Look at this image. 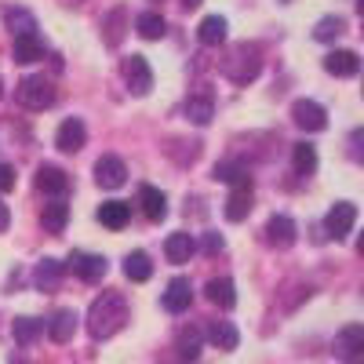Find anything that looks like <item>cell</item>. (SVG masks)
I'll return each mask as SVG.
<instances>
[{
    "instance_id": "6da1fadb",
    "label": "cell",
    "mask_w": 364,
    "mask_h": 364,
    "mask_svg": "<svg viewBox=\"0 0 364 364\" xmlns=\"http://www.w3.org/2000/svg\"><path fill=\"white\" fill-rule=\"evenodd\" d=\"M128 324V299L120 291H102L87 310V331L91 339H109Z\"/></svg>"
},
{
    "instance_id": "7a4b0ae2",
    "label": "cell",
    "mask_w": 364,
    "mask_h": 364,
    "mask_svg": "<svg viewBox=\"0 0 364 364\" xmlns=\"http://www.w3.org/2000/svg\"><path fill=\"white\" fill-rule=\"evenodd\" d=\"M262 70V55L255 44H233L230 55L223 58V77L233 84H252Z\"/></svg>"
},
{
    "instance_id": "3957f363",
    "label": "cell",
    "mask_w": 364,
    "mask_h": 364,
    "mask_svg": "<svg viewBox=\"0 0 364 364\" xmlns=\"http://www.w3.org/2000/svg\"><path fill=\"white\" fill-rule=\"evenodd\" d=\"M15 99H18L26 109H48V106H55L58 91H55V84L44 80V77H22V80L15 84Z\"/></svg>"
},
{
    "instance_id": "277c9868",
    "label": "cell",
    "mask_w": 364,
    "mask_h": 364,
    "mask_svg": "<svg viewBox=\"0 0 364 364\" xmlns=\"http://www.w3.org/2000/svg\"><path fill=\"white\" fill-rule=\"evenodd\" d=\"M63 266L73 269L77 277L87 281V284H99V281L106 277V269H109L106 255H95V252H70V259H66Z\"/></svg>"
},
{
    "instance_id": "5b68a950",
    "label": "cell",
    "mask_w": 364,
    "mask_h": 364,
    "mask_svg": "<svg viewBox=\"0 0 364 364\" xmlns=\"http://www.w3.org/2000/svg\"><path fill=\"white\" fill-rule=\"evenodd\" d=\"M353 223H357V204H350V200L331 204V211L324 215V230L331 240H346L353 233Z\"/></svg>"
},
{
    "instance_id": "8992f818",
    "label": "cell",
    "mask_w": 364,
    "mask_h": 364,
    "mask_svg": "<svg viewBox=\"0 0 364 364\" xmlns=\"http://www.w3.org/2000/svg\"><path fill=\"white\" fill-rule=\"evenodd\" d=\"M124 80H128V91L132 95H149V87H154V70H149V63H146V55H128L124 58Z\"/></svg>"
},
{
    "instance_id": "52a82bcc",
    "label": "cell",
    "mask_w": 364,
    "mask_h": 364,
    "mask_svg": "<svg viewBox=\"0 0 364 364\" xmlns=\"http://www.w3.org/2000/svg\"><path fill=\"white\" fill-rule=\"evenodd\" d=\"M291 120L302 132H324L328 128V109L314 99H295L291 102Z\"/></svg>"
},
{
    "instance_id": "ba28073f",
    "label": "cell",
    "mask_w": 364,
    "mask_h": 364,
    "mask_svg": "<svg viewBox=\"0 0 364 364\" xmlns=\"http://www.w3.org/2000/svg\"><path fill=\"white\" fill-rule=\"evenodd\" d=\"M360 350H364V328L360 324H346L336 336V343H331V353H336L339 360H346V364H357Z\"/></svg>"
},
{
    "instance_id": "9c48e42d",
    "label": "cell",
    "mask_w": 364,
    "mask_h": 364,
    "mask_svg": "<svg viewBox=\"0 0 364 364\" xmlns=\"http://www.w3.org/2000/svg\"><path fill=\"white\" fill-rule=\"evenodd\" d=\"M37 190L55 197V200H63L70 193V175L63 168H55V164H41L37 168Z\"/></svg>"
},
{
    "instance_id": "30bf717a",
    "label": "cell",
    "mask_w": 364,
    "mask_h": 364,
    "mask_svg": "<svg viewBox=\"0 0 364 364\" xmlns=\"http://www.w3.org/2000/svg\"><path fill=\"white\" fill-rule=\"evenodd\" d=\"M161 302H164L168 314H186L193 306V284H190V277H171Z\"/></svg>"
},
{
    "instance_id": "8fae6325",
    "label": "cell",
    "mask_w": 364,
    "mask_h": 364,
    "mask_svg": "<svg viewBox=\"0 0 364 364\" xmlns=\"http://www.w3.org/2000/svg\"><path fill=\"white\" fill-rule=\"evenodd\" d=\"M84 142H87V128H84L80 117H70V120H63V124H58L55 146L63 149V154H77V149H84Z\"/></svg>"
},
{
    "instance_id": "7c38bea8",
    "label": "cell",
    "mask_w": 364,
    "mask_h": 364,
    "mask_svg": "<svg viewBox=\"0 0 364 364\" xmlns=\"http://www.w3.org/2000/svg\"><path fill=\"white\" fill-rule=\"evenodd\" d=\"M95 182L102 190H120L128 182V168H124V161L120 157H99V164H95Z\"/></svg>"
},
{
    "instance_id": "4fadbf2b",
    "label": "cell",
    "mask_w": 364,
    "mask_h": 364,
    "mask_svg": "<svg viewBox=\"0 0 364 364\" xmlns=\"http://www.w3.org/2000/svg\"><path fill=\"white\" fill-rule=\"evenodd\" d=\"M324 70L331 77H357L360 73V55L350 51V48H336L324 55Z\"/></svg>"
},
{
    "instance_id": "5bb4252c",
    "label": "cell",
    "mask_w": 364,
    "mask_h": 364,
    "mask_svg": "<svg viewBox=\"0 0 364 364\" xmlns=\"http://www.w3.org/2000/svg\"><path fill=\"white\" fill-rule=\"evenodd\" d=\"M252 200H255V190H252V182H245V186H233L230 197H226V219L230 223H245L248 219V211H252Z\"/></svg>"
},
{
    "instance_id": "9a60e30c",
    "label": "cell",
    "mask_w": 364,
    "mask_h": 364,
    "mask_svg": "<svg viewBox=\"0 0 364 364\" xmlns=\"http://www.w3.org/2000/svg\"><path fill=\"white\" fill-rule=\"evenodd\" d=\"M295 237H299V226L288 215H273L266 223V245H273V248H291Z\"/></svg>"
},
{
    "instance_id": "2e32d148",
    "label": "cell",
    "mask_w": 364,
    "mask_h": 364,
    "mask_svg": "<svg viewBox=\"0 0 364 364\" xmlns=\"http://www.w3.org/2000/svg\"><path fill=\"white\" fill-rule=\"evenodd\" d=\"M77 310H55L51 321H44V331H48V339L51 343H70L73 339V331H77Z\"/></svg>"
},
{
    "instance_id": "e0dca14e",
    "label": "cell",
    "mask_w": 364,
    "mask_h": 364,
    "mask_svg": "<svg viewBox=\"0 0 364 364\" xmlns=\"http://www.w3.org/2000/svg\"><path fill=\"white\" fill-rule=\"evenodd\" d=\"M139 204H142V215L149 223H164L168 219V197L157 186H139Z\"/></svg>"
},
{
    "instance_id": "ac0fdd59",
    "label": "cell",
    "mask_w": 364,
    "mask_h": 364,
    "mask_svg": "<svg viewBox=\"0 0 364 364\" xmlns=\"http://www.w3.org/2000/svg\"><path fill=\"white\" fill-rule=\"evenodd\" d=\"M44 51H48V44H44V37H41V33L15 37V48H11L15 63H22V66H29V63H41V58H44Z\"/></svg>"
},
{
    "instance_id": "d6986e66",
    "label": "cell",
    "mask_w": 364,
    "mask_h": 364,
    "mask_svg": "<svg viewBox=\"0 0 364 364\" xmlns=\"http://www.w3.org/2000/svg\"><path fill=\"white\" fill-rule=\"evenodd\" d=\"M193 252H197V240H193L190 233H168V240H164V255H168V262L182 266V262H190V259H193Z\"/></svg>"
},
{
    "instance_id": "ffe728a7",
    "label": "cell",
    "mask_w": 364,
    "mask_h": 364,
    "mask_svg": "<svg viewBox=\"0 0 364 364\" xmlns=\"http://www.w3.org/2000/svg\"><path fill=\"white\" fill-rule=\"evenodd\" d=\"M0 15H4V26L11 29V37H29V33H37V15H33V11L11 8V4H8Z\"/></svg>"
},
{
    "instance_id": "44dd1931",
    "label": "cell",
    "mask_w": 364,
    "mask_h": 364,
    "mask_svg": "<svg viewBox=\"0 0 364 364\" xmlns=\"http://www.w3.org/2000/svg\"><path fill=\"white\" fill-rule=\"evenodd\" d=\"M99 223H102L106 230H124V226L132 223V204H128V200H106V204L99 208Z\"/></svg>"
},
{
    "instance_id": "7402d4cb",
    "label": "cell",
    "mask_w": 364,
    "mask_h": 364,
    "mask_svg": "<svg viewBox=\"0 0 364 364\" xmlns=\"http://www.w3.org/2000/svg\"><path fill=\"white\" fill-rule=\"evenodd\" d=\"M208 343L230 353V350H237V343H240V331H237L233 321H211V324H208Z\"/></svg>"
},
{
    "instance_id": "603a6c76",
    "label": "cell",
    "mask_w": 364,
    "mask_h": 364,
    "mask_svg": "<svg viewBox=\"0 0 364 364\" xmlns=\"http://www.w3.org/2000/svg\"><path fill=\"white\" fill-rule=\"evenodd\" d=\"M204 291H208V299L215 302V306H223V310H233V306H237V284H233L230 277H211V281L204 284Z\"/></svg>"
},
{
    "instance_id": "cb8c5ba5",
    "label": "cell",
    "mask_w": 364,
    "mask_h": 364,
    "mask_svg": "<svg viewBox=\"0 0 364 364\" xmlns=\"http://www.w3.org/2000/svg\"><path fill=\"white\" fill-rule=\"evenodd\" d=\"M226 18L223 15H208L204 22H200V29H197V41L204 44V48H219L223 41H226Z\"/></svg>"
},
{
    "instance_id": "d4e9b609",
    "label": "cell",
    "mask_w": 364,
    "mask_h": 364,
    "mask_svg": "<svg viewBox=\"0 0 364 364\" xmlns=\"http://www.w3.org/2000/svg\"><path fill=\"white\" fill-rule=\"evenodd\" d=\"M41 223H44L48 233H63L66 223H70V204H66V200H51V204H44Z\"/></svg>"
},
{
    "instance_id": "484cf974",
    "label": "cell",
    "mask_w": 364,
    "mask_h": 364,
    "mask_svg": "<svg viewBox=\"0 0 364 364\" xmlns=\"http://www.w3.org/2000/svg\"><path fill=\"white\" fill-rule=\"evenodd\" d=\"M211 178H215V182H230V186H245V182H252L248 168L240 161H219L215 171H211Z\"/></svg>"
},
{
    "instance_id": "4316f807",
    "label": "cell",
    "mask_w": 364,
    "mask_h": 364,
    "mask_svg": "<svg viewBox=\"0 0 364 364\" xmlns=\"http://www.w3.org/2000/svg\"><path fill=\"white\" fill-rule=\"evenodd\" d=\"M124 277L135 281V284H142V281L154 277V262H149L146 252H128V259H124Z\"/></svg>"
},
{
    "instance_id": "83f0119b",
    "label": "cell",
    "mask_w": 364,
    "mask_h": 364,
    "mask_svg": "<svg viewBox=\"0 0 364 364\" xmlns=\"http://www.w3.org/2000/svg\"><path fill=\"white\" fill-rule=\"evenodd\" d=\"M63 273H66V266L58 262V259H41L37 262V269H33V281H37V288H55L58 281H63Z\"/></svg>"
},
{
    "instance_id": "f1b7e54d",
    "label": "cell",
    "mask_w": 364,
    "mask_h": 364,
    "mask_svg": "<svg viewBox=\"0 0 364 364\" xmlns=\"http://www.w3.org/2000/svg\"><path fill=\"white\" fill-rule=\"evenodd\" d=\"M135 29H139L142 41H161V37L168 33V26H164V18H161L157 11H142V15L135 18Z\"/></svg>"
},
{
    "instance_id": "f546056e",
    "label": "cell",
    "mask_w": 364,
    "mask_h": 364,
    "mask_svg": "<svg viewBox=\"0 0 364 364\" xmlns=\"http://www.w3.org/2000/svg\"><path fill=\"white\" fill-rule=\"evenodd\" d=\"M291 168H295V175H314V171H317V149H314L310 142H295V149H291Z\"/></svg>"
},
{
    "instance_id": "4dcf8cb0",
    "label": "cell",
    "mask_w": 364,
    "mask_h": 364,
    "mask_svg": "<svg viewBox=\"0 0 364 364\" xmlns=\"http://www.w3.org/2000/svg\"><path fill=\"white\" fill-rule=\"evenodd\" d=\"M343 33H346V18H343V15H324V18L314 26V41H321V44L336 41V37H343Z\"/></svg>"
},
{
    "instance_id": "1f68e13d",
    "label": "cell",
    "mask_w": 364,
    "mask_h": 364,
    "mask_svg": "<svg viewBox=\"0 0 364 364\" xmlns=\"http://www.w3.org/2000/svg\"><path fill=\"white\" fill-rule=\"evenodd\" d=\"M41 331H44V321H37V317H15V324H11V336H15V343H22V346H29L33 339H41Z\"/></svg>"
},
{
    "instance_id": "d6a6232c",
    "label": "cell",
    "mask_w": 364,
    "mask_h": 364,
    "mask_svg": "<svg viewBox=\"0 0 364 364\" xmlns=\"http://www.w3.org/2000/svg\"><path fill=\"white\" fill-rule=\"evenodd\" d=\"M186 117L193 120V124H208L211 117H215V102H211V95H193V99H186Z\"/></svg>"
},
{
    "instance_id": "836d02e7",
    "label": "cell",
    "mask_w": 364,
    "mask_h": 364,
    "mask_svg": "<svg viewBox=\"0 0 364 364\" xmlns=\"http://www.w3.org/2000/svg\"><path fill=\"white\" fill-rule=\"evenodd\" d=\"M178 357L182 360H197L200 357V331L197 328H190V331L182 328L178 331Z\"/></svg>"
},
{
    "instance_id": "e575fe53",
    "label": "cell",
    "mask_w": 364,
    "mask_h": 364,
    "mask_svg": "<svg viewBox=\"0 0 364 364\" xmlns=\"http://www.w3.org/2000/svg\"><path fill=\"white\" fill-rule=\"evenodd\" d=\"M124 18H128V11H124V8H117V11H109V15H106L102 29H106V44H109V48H117V44H120V37H124V29H120V26H124Z\"/></svg>"
},
{
    "instance_id": "d590c367",
    "label": "cell",
    "mask_w": 364,
    "mask_h": 364,
    "mask_svg": "<svg viewBox=\"0 0 364 364\" xmlns=\"http://www.w3.org/2000/svg\"><path fill=\"white\" fill-rule=\"evenodd\" d=\"M223 248H226L223 233H204V252H208V255H219Z\"/></svg>"
},
{
    "instance_id": "8d00e7d4",
    "label": "cell",
    "mask_w": 364,
    "mask_h": 364,
    "mask_svg": "<svg viewBox=\"0 0 364 364\" xmlns=\"http://www.w3.org/2000/svg\"><path fill=\"white\" fill-rule=\"evenodd\" d=\"M11 190H15V168L0 164V193H11Z\"/></svg>"
},
{
    "instance_id": "74e56055",
    "label": "cell",
    "mask_w": 364,
    "mask_h": 364,
    "mask_svg": "<svg viewBox=\"0 0 364 364\" xmlns=\"http://www.w3.org/2000/svg\"><path fill=\"white\" fill-rule=\"evenodd\" d=\"M11 226V211H8V204H0V233H4Z\"/></svg>"
},
{
    "instance_id": "f35d334b",
    "label": "cell",
    "mask_w": 364,
    "mask_h": 364,
    "mask_svg": "<svg viewBox=\"0 0 364 364\" xmlns=\"http://www.w3.org/2000/svg\"><path fill=\"white\" fill-rule=\"evenodd\" d=\"M182 4H186V8H200V4H204V0H182Z\"/></svg>"
},
{
    "instance_id": "ab89813d",
    "label": "cell",
    "mask_w": 364,
    "mask_h": 364,
    "mask_svg": "<svg viewBox=\"0 0 364 364\" xmlns=\"http://www.w3.org/2000/svg\"><path fill=\"white\" fill-rule=\"evenodd\" d=\"M0 95H4V80H0Z\"/></svg>"
}]
</instances>
